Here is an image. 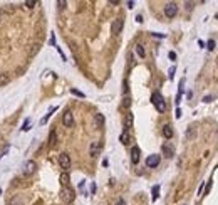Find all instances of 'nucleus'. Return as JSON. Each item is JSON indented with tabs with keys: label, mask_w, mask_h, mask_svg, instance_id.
<instances>
[{
	"label": "nucleus",
	"mask_w": 218,
	"mask_h": 205,
	"mask_svg": "<svg viewBox=\"0 0 218 205\" xmlns=\"http://www.w3.org/2000/svg\"><path fill=\"white\" fill-rule=\"evenodd\" d=\"M206 46H208V49H210V51H213V49H215V41H208V44H206Z\"/></svg>",
	"instance_id": "393cba45"
},
{
	"label": "nucleus",
	"mask_w": 218,
	"mask_h": 205,
	"mask_svg": "<svg viewBox=\"0 0 218 205\" xmlns=\"http://www.w3.org/2000/svg\"><path fill=\"white\" fill-rule=\"evenodd\" d=\"M62 123H64V126H67V128L74 126V114H72L71 111H66L64 116H62Z\"/></svg>",
	"instance_id": "0eeeda50"
},
{
	"label": "nucleus",
	"mask_w": 218,
	"mask_h": 205,
	"mask_svg": "<svg viewBox=\"0 0 218 205\" xmlns=\"http://www.w3.org/2000/svg\"><path fill=\"white\" fill-rule=\"evenodd\" d=\"M116 205H124V200H119V202H117Z\"/></svg>",
	"instance_id": "2f4dec72"
},
{
	"label": "nucleus",
	"mask_w": 218,
	"mask_h": 205,
	"mask_svg": "<svg viewBox=\"0 0 218 205\" xmlns=\"http://www.w3.org/2000/svg\"><path fill=\"white\" fill-rule=\"evenodd\" d=\"M151 102L154 104V108H156L159 113H164L166 111V102H164V98L159 93H154V94L151 96Z\"/></svg>",
	"instance_id": "f257e3e1"
},
{
	"label": "nucleus",
	"mask_w": 218,
	"mask_h": 205,
	"mask_svg": "<svg viewBox=\"0 0 218 205\" xmlns=\"http://www.w3.org/2000/svg\"><path fill=\"white\" fill-rule=\"evenodd\" d=\"M163 136L168 138V140L173 138V126H171V124H164L163 126Z\"/></svg>",
	"instance_id": "ddd939ff"
},
{
	"label": "nucleus",
	"mask_w": 218,
	"mask_h": 205,
	"mask_svg": "<svg viewBox=\"0 0 218 205\" xmlns=\"http://www.w3.org/2000/svg\"><path fill=\"white\" fill-rule=\"evenodd\" d=\"M203 101H205V102H210V101H211V96H205Z\"/></svg>",
	"instance_id": "c756f323"
},
{
	"label": "nucleus",
	"mask_w": 218,
	"mask_h": 205,
	"mask_svg": "<svg viewBox=\"0 0 218 205\" xmlns=\"http://www.w3.org/2000/svg\"><path fill=\"white\" fill-rule=\"evenodd\" d=\"M69 180H71V178H69V173H67V171H64V173L61 175V183L64 185V187H67V185H69Z\"/></svg>",
	"instance_id": "2eb2a0df"
},
{
	"label": "nucleus",
	"mask_w": 218,
	"mask_h": 205,
	"mask_svg": "<svg viewBox=\"0 0 218 205\" xmlns=\"http://www.w3.org/2000/svg\"><path fill=\"white\" fill-rule=\"evenodd\" d=\"M170 59H171V61H175V59H176V52L171 51V52H170Z\"/></svg>",
	"instance_id": "cd10ccee"
},
{
	"label": "nucleus",
	"mask_w": 218,
	"mask_h": 205,
	"mask_svg": "<svg viewBox=\"0 0 218 205\" xmlns=\"http://www.w3.org/2000/svg\"><path fill=\"white\" fill-rule=\"evenodd\" d=\"M176 118H181V110H180V108L176 110Z\"/></svg>",
	"instance_id": "7c9ffc66"
},
{
	"label": "nucleus",
	"mask_w": 218,
	"mask_h": 205,
	"mask_svg": "<svg viewBox=\"0 0 218 205\" xmlns=\"http://www.w3.org/2000/svg\"><path fill=\"white\" fill-rule=\"evenodd\" d=\"M104 121H106V118H104V114H101V113H97V114L94 116L96 128H102V126H104Z\"/></svg>",
	"instance_id": "f8f14e48"
},
{
	"label": "nucleus",
	"mask_w": 218,
	"mask_h": 205,
	"mask_svg": "<svg viewBox=\"0 0 218 205\" xmlns=\"http://www.w3.org/2000/svg\"><path fill=\"white\" fill-rule=\"evenodd\" d=\"M136 54L139 55V57H144V55H146V51H144V47L141 46V44H138V46H136Z\"/></svg>",
	"instance_id": "f3484780"
},
{
	"label": "nucleus",
	"mask_w": 218,
	"mask_h": 205,
	"mask_svg": "<svg viewBox=\"0 0 218 205\" xmlns=\"http://www.w3.org/2000/svg\"><path fill=\"white\" fill-rule=\"evenodd\" d=\"M193 135H195V130L190 128V131H188V138H193Z\"/></svg>",
	"instance_id": "c85d7f7f"
},
{
	"label": "nucleus",
	"mask_w": 218,
	"mask_h": 205,
	"mask_svg": "<svg viewBox=\"0 0 218 205\" xmlns=\"http://www.w3.org/2000/svg\"><path fill=\"white\" fill-rule=\"evenodd\" d=\"M119 141L123 145H128L129 143V133H128V130H124L123 133H121V136H119Z\"/></svg>",
	"instance_id": "4468645a"
},
{
	"label": "nucleus",
	"mask_w": 218,
	"mask_h": 205,
	"mask_svg": "<svg viewBox=\"0 0 218 205\" xmlns=\"http://www.w3.org/2000/svg\"><path fill=\"white\" fill-rule=\"evenodd\" d=\"M55 143H57V135H55V131H50V135H49V145L54 146Z\"/></svg>",
	"instance_id": "dca6fc26"
},
{
	"label": "nucleus",
	"mask_w": 218,
	"mask_h": 205,
	"mask_svg": "<svg viewBox=\"0 0 218 205\" xmlns=\"http://www.w3.org/2000/svg\"><path fill=\"white\" fill-rule=\"evenodd\" d=\"M8 76L7 74H0V86H5V84H8Z\"/></svg>",
	"instance_id": "6ab92c4d"
},
{
	"label": "nucleus",
	"mask_w": 218,
	"mask_h": 205,
	"mask_svg": "<svg viewBox=\"0 0 218 205\" xmlns=\"http://www.w3.org/2000/svg\"><path fill=\"white\" fill-rule=\"evenodd\" d=\"M159 161H161L159 155H150V157L146 158V166L148 168H154V166L159 165Z\"/></svg>",
	"instance_id": "423d86ee"
},
{
	"label": "nucleus",
	"mask_w": 218,
	"mask_h": 205,
	"mask_svg": "<svg viewBox=\"0 0 218 205\" xmlns=\"http://www.w3.org/2000/svg\"><path fill=\"white\" fill-rule=\"evenodd\" d=\"M59 165H61V168L64 171H67L71 168V157H69L67 153H61L59 155Z\"/></svg>",
	"instance_id": "20e7f679"
},
{
	"label": "nucleus",
	"mask_w": 218,
	"mask_h": 205,
	"mask_svg": "<svg viewBox=\"0 0 218 205\" xmlns=\"http://www.w3.org/2000/svg\"><path fill=\"white\" fill-rule=\"evenodd\" d=\"M57 5H59L61 8H64V7H66V2H64V0H59V2H57Z\"/></svg>",
	"instance_id": "bb28decb"
},
{
	"label": "nucleus",
	"mask_w": 218,
	"mask_h": 205,
	"mask_svg": "<svg viewBox=\"0 0 218 205\" xmlns=\"http://www.w3.org/2000/svg\"><path fill=\"white\" fill-rule=\"evenodd\" d=\"M123 106H124V108H129V106H131L129 98H124V99H123Z\"/></svg>",
	"instance_id": "b1692460"
},
{
	"label": "nucleus",
	"mask_w": 218,
	"mask_h": 205,
	"mask_svg": "<svg viewBox=\"0 0 218 205\" xmlns=\"http://www.w3.org/2000/svg\"><path fill=\"white\" fill-rule=\"evenodd\" d=\"M158 195H159V185H154L153 187V200H156Z\"/></svg>",
	"instance_id": "412c9836"
},
{
	"label": "nucleus",
	"mask_w": 218,
	"mask_h": 205,
	"mask_svg": "<svg viewBox=\"0 0 218 205\" xmlns=\"http://www.w3.org/2000/svg\"><path fill=\"white\" fill-rule=\"evenodd\" d=\"M123 25H124V20L123 19H116V20L112 22V34H119L121 30H123Z\"/></svg>",
	"instance_id": "1a4fd4ad"
},
{
	"label": "nucleus",
	"mask_w": 218,
	"mask_h": 205,
	"mask_svg": "<svg viewBox=\"0 0 218 205\" xmlns=\"http://www.w3.org/2000/svg\"><path fill=\"white\" fill-rule=\"evenodd\" d=\"M8 205H24V202H22L20 197H14L10 202H8Z\"/></svg>",
	"instance_id": "a211bd4d"
},
{
	"label": "nucleus",
	"mask_w": 218,
	"mask_h": 205,
	"mask_svg": "<svg viewBox=\"0 0 218 205\" xmlns=\"http://www.w3.org/2000/svg\"><path fill=\"white\" fill-rule=\"evenodd\" d=\"M61 198H62V202L71 204V202L74 200V190L69 188V187H64V188L61 190Z\"/></svg>",
	"instance_id": "f03ea898"
},
{
	"label": "nucleus",
	"mask_w": 218,
	"mask_h": 205,
	"mask_svg": "<svg viewBox=\"0 0 218 205\" xmlns=\"http://www.w3.org/2000/svg\"><path fill=\"white\" fill-rule=\"evenodd\" d=\"M139 155H141L139 148H138V146H133V150H131V161H133L134 165L139 161Z\"/></svg>",
	"instance_id": "9b49d317"
},
{
	"label": "nucleus",
	"mask_w": 218,
	"mask_h": 205,
	"mask_svg": "<svg viewBox=\"0 0 218 205\" xmlns=\"http://www.w3.org/2000/svg\"><path fill=\"white\" fill-rule=\"evenodd\" d=\"M35 168H37L35 161H27L25 166H24V175H32V173L35 171Z\"/></svg>",
	"instance_id": "9d476101"
},
{
	"label": "nucleus",
	"mask_w": 218,
	"mask_h": 205,
	"mask_svg": "<svg viewBox=\"0 0 218 205\" xmlns=\"http://www.w3.org/2000/svg\"><path fill=\"white\" fill-rule=\"evenodd\" d=\"M71 93H72V94L74 96H79V98H84V93H81V91H77V89H71Z\"/></svg>",
	"instance_id": "5701e85b"
},
{
	"label": "nucleus",
	"mask_w": 218,
	"mask_h": 205,
	"mask_svg": "<svg viewBox=\"0 0 218 205\" xmlns=\"http://www.w3.org/2000/svg\"><path fill=\"white\" fill-rule=\"evenodd\" d=\"M101 150H102V143L101 141H92L91 146H89V153H91V157L96 158L101 155Z\"/></svg>",
	"instance_id": "39448f33"
},
{
	"label": "nucleus",
	"mask_w": 218,
	"mask_h": 205,
	"mask_svg": "<svg viewBox=\"0 0 218 205\" xmlns=\"http://www.w3.org/2000/svg\"><path fill=\"white\" fill-rule=\"evenodd\" d=\"M131 124H133V114H131V113H128V116H126V128H124V130L131 128Z\"/></svg>",
	"instance_id": "aec40b11"
},
{
	"label": "nucleus",
	"mask_w": 218,
	"mask_h": 205,
	"mask_svg": "<svg viewBox=\"0 0 218 205\" xmlns=\"http://www.w3.org/2000/svg\"><path fill=\"white\" fill-rule=\"evenodd\" d=\"M176 14H178V5L175 2H170V4L164 5V15H166L168 19H173Z\"/></svg>",
	"instance_id": "7ed1b4c3"
},
{
	"label": "nucleus",
	"mask_w": 218,
	"mask_h": 205,
	"mask_svg": "<svg viewBox=\"0 0 218 205\" xmlns=\"http://www.w3.org/2000/svg\"><path fill=\"white\" fill-rule=\"evenodd\" d=\"M161 151H163V155L166 158H171L173 155H175V146L171 143H164L163 146H161Z\"/></svg>",
	"instance_id": "6e6552de"
},
{
	"label": "nucleus",
	"mask_w": 218,
	"mask_h": 205,
	"mask_svg": "<svg viewBox=\"0 0 218 205\" xmlns=\"http://www.w3.org/2000/svg\"><path fill=\"white\" fill-rule=\"evenodd\" d=\"M175 71H176V67L173 66V67L170 69V79H173V76H175Z\"/></svg>",
	"instance_id": "a878e982"
},
{
	"label": "nucleus",
	"mask_w": 218,
	"mask_h": 205,
	"mask_svg": "<svg viewBox=\"0 0 218 205\" xmlns=\"http://www.w3.org/2000/svg\"><path fill=\"white\" fill-rule=\"evenodd\" d=\"M24 5H25L27 8H34L35 5H37V2H35V0H27V2L24 4Z\"/></svg>",
	"instance_id": "4be33fe9"
}]
</instances>
